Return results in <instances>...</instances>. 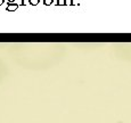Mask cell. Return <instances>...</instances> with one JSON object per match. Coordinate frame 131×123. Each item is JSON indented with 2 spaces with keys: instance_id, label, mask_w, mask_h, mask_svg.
<instances>
[{
  "instance_id": "1",
  "label": "cell",
  "mask_w": 131,
  "mask_h": 123,
  "mask_svg": "<svg viewBox=\"0 0 131 123\" xmlns=\"http://www.w3.org/2000/svg\"><path fill=\"white\" fill-rule=\"evenodd\" d=\"M17 8H18V5H17V4H8L6 10L7 12H15Z\"/></svg>"
},
{
  "instance_id": "2",
  "label": "cell",
  "mask_w": 131,
  "mask_h": 123,
  "mask_svg": "<svg viewBox=\"0 0 131 123\" xmlns=\"http://www.w3.org/2000/svg\"><path fill=\"white\" fill-rule=\"evenodd\" d=\"M57 6H65L66 5V0H56Z\"/></svg>"
},
{
  "instance_id": "3",
  "label": "cell",
  "mask_w": 131,
  "mask_h": 123,
  "mask_svg": "<svg viewBox=\"0 0 131 123\" xmlns=\"http://www.w3.org/2000/svg\"><path fill=\"white\" fill-rule=\"evenodd\" d=\"M29 1H30V5H32V6H37V5L40 2V0H29Z\"/></svg>"
},
{
  "instance_id": "4",
  "label": "cell",
  "mask_w": 131,
  "mask_h": 123,
  "mask_svg": "<svg viewBox=\"0 0 131 123\" xmlns=\"http://www.w3.org/2000/svg\"><path fill=\"white\" fill-rule=\"evenodd\" d=\"M52 2H54V0H43V4L46 5V6H50Z\"/></svg>"
},
{
  "instance_id": "5",
  "label": "cell",
  "mask_w": 131,
  "mask_h": 123,
  "mask_svg": "<svg viewBox=\"0 0 131 123\" xmlns=\"http://www.w3.org/2000/svg\"><path fill=\"white\" fill-rule=\"evenodd\" d=\"M66 5L67 6H72V5H74V2H73V0H66Z\"/></svg>"
},
{
  "instance_id": "6",
  "label": "cell",
  "mask_w": 131,
  "mask_h": 123,
  "mask_svg": "<svg viewBox=\"0 0 131 123\" xmlns=\"http://www.w3.org/2000/svg\"><path fill=\"white\" fill-rule=\"evenodd\" d=\"M8 4H15V0H8Z\"/></svg>"
},
{
  "instance_id": "7",
  "label": "cell",
  "mask_w": 131,
  "mask_h": 123,
  "mask_svg": "<svg viewBox=\"0 0 131 123\" xmlns=\"http://www.w3.org/2000/svg\"><path fill=\"white\" fill-rule=\"evenodd\" d=\"M21 6H25V2H24V0H21Z\"/></svg>"
},
{
  "instance_id": "8",
  "label": "cell",
  "mask_w": 131,
  "mask_h": 123,
  "mask_svg": "<svg viewBox=\"0 0 131 123\" xmlns=\"http://www.w3.org/2000/svg\"><path fill=\"white\" fill-rule=\"evenodd\" d=\"M4 1H5V0H0V6H1V5L4 4Z\"/></svg>"
}]
</instances>
